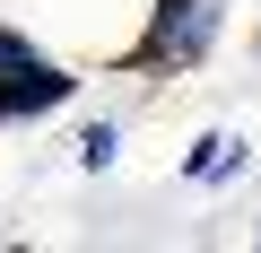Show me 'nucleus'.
Instances as JSON below:
<instances>
[{
	"instance_id": "7ed1b4c3",
	"label": "nucleus",
	"mask_w": 261,
	"mask_h": 253,
	"mask_svg": "<svg viewBox=\"0 0 261 253\" xmlns=\"http://www.w3.org/2000/svg\"><path fill=\"white\" fill-rule=\"evenodd\" d=\"M113 157H122V131H113V122H87V131H79V166H96V175H105Z\"/></svg>"
},
{
	"instance_id": "f257e3e1",
	"label": "nucleus",
	"mask_w": 261,
	"mask_h": 253,
	"mask_svg": "<svg viewBox=\"0 0 261 253\" xmlns=\"http://www.w3.org/2000/svg\"><path fill=\"white\" fill-rule=\"evenodd\" d=\"M218 27H226V0H157V9H148V35H140V44L122 53V70H148V79H174V70L209 61Z\"/></svg>"
},
{
	"instance_id": "f03ea898",
	"label": "nucleus",
	"mask_w": 261,
	"mask_h": 253,
	"mask_svg": "<svg viewBox=\"0 0 261 253\" xmlns=\"http://www.w3.org/2000/svg\"><path fill=\"white\" fill-rule=\"evenodd\" d=\"M79 96V79L53 61V53H35L18 27H0V122H44V113H61Z\"/></svg>"
}]
</instances>
